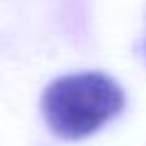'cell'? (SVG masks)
<instances>
[{"instance_id":"cell-1","label":"cell","mask_w":146,"mask_h":146,"mask_svg":"<svg viewBox=\"0 0 146 146\" xmlns=\"http://www.w3.org/2000/svg\"><path fill=\"white\" fill-rule=\"evenodd\" d=\"M125 96L116 80L98 71L68 73L52 80L41 96V114L62 139H82L100 130L123 110Z\"/></svg>"}]
</instances>
